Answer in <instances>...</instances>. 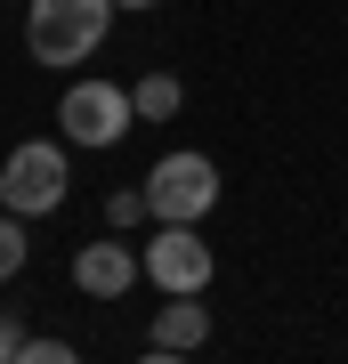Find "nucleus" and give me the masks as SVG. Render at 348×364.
I'll return each mask as SVG.
<instances>
[{
    "label": "nucleus",
    "mask_w": 348,
    "mask_h": 364,
    "mask_svg": "<svg viewBox=\"0 0 348 364\" xmlns=\"http://www.w3.org/2000/svg\"><path fill=\"white\" fill-rule=\"evenodd\" d=\"M105 25H114V0H33V57L41 65H81V57L105 41Z\"/></svg>",
    "instance_id": "nucleus-1"
},
{
    "label": "nucleus",
    "mask_w": 348,
    "mask_h": 364,
    "mask_svg": "<svg viewBox=\"0 0 348 364\" xmlns=\"http://www.w3.org/2000/svg\"><path fill=\"white\" fill-rule=\"evenodd\" d=\"M146 203H154V219H194L203 227L211 210H219V162L211 154H162L154 170H146Z\"/></svg>",
    "instance_id": "nucleus-2"
},
{
    "label": "nucleus",
    "mask_w": 348,
    "mask_h": 364,
    "mask_svg": "<svg viewBox=\"0 0 348 364\" xmlns=\"http://www.w3.org/2000/svg\"><path fill=\"white\" fill-rule=\"evenodd\" d=\"M57 122H65L73 146H122V130L138 122V97L114 90V81H73L65 105H57Z\"/></svg>",
    "instance_id": "nucleus-3"
},
{
    "label": "nucleus",
    "mask_w": 348,
    "mask_h": 364,
    "mask_svg": "<svg viewBox=\"0 0 348 364\" xmlns=\"http://www.w3.org/2000/svg\"><path fill=\"white\" fill-rule=\"evenodd\" d=\"M219 275V251L194 235V219H162V235L146 243V284L154 291H203Z\"/></svg>",
    "instance_id": "nucleus-4"
},
{
    "label": "nucleus",
    "mask_w": 348,
    "mask_h": 364,
    "mask_svg": "<svg viewBox=\"0 0 348 364\" xmlns=\"http://www.w3.org/2000/svg\"><path fill=\"white\" fill-rule=\"evenodd\" d=\"M0 195H9V210H25V219H49V210L65 203V146H16L9 170H0Z\"/></svg>",
    "instance_id": "nucleus-5"
},
{
    "label": "nucleus",
    "mask_w": 348,
    "mask_h": 364,
    "mask_svg": "<svg viewBox=\"0 0 348 364\" xmlns=\"http://www.w3.org/2000/svg\"><path fill=\"white\" fill-rule=\"evenodd\" d=\"M203 340H211V308H203V291H162L154 332H146V356L170 364V356H194Z\"/></svg>",
    "instance_id": "nucleus-6"
},
{
    "label": "nucleus",
    "mask_w": 348,
    "mask_h": 364,
    "mask_svg": "<svg viewBox=\"0 0 348 364\" xmlns=\"http://www.w3.org/2000/svg\"><path fill=\"white\" fill-rule=\"evenodd\" d=\"M138 275H146V251H130V243H81L73 251V284L90 299H122Z\"/></svg>",
    "instance_id": "nucleus-7"
},
{
    "label": "nucleus",
    "mask_w": 348,
    "mask_h": 364,
    "mask_svg": "<svg viewBox=\"0 0 348 364\" xmlns=\"http://www.w3.org/2000/svg\"><path fill=\"white\" fill-rule=\"evenodd\" d=\"M130 97H138V122H170L186 90H179V73H146V81H138Z\"/></svg>",
    "instance_id": "nucleus-8"
},
{
    "label": "nucleus",
    "mask_w": 348,
    "mask_h": 364,
    "mask_svg": "<svg viewBox=\"0 0 348 364\" xmlns=\"http://www.w3.org/2000/svg\"><path fill=\"white\" fill-rule=\"evenodd\" d=\"M25 251H33V243H25V210H0V284L25 267Z\"/></svg>",
    "instance_id": "nucleus-9"
},
{
    "label": "nucleus",
    "mask_w": 348,
    "mask_h": 364,
    "mask_svg": "<svg viewBox=\"0 0 348 364\" xmlns=\"http://www.w3.org/2000/svg\"><path fill=\"white\" fill-rule=\"evenodd\" d=\"M146 210H154V203H146V186H122V195L105 203V219H114V227H138Z\"/></svg>",
    "instance_id": "nucleus-10"
},
{
    "label": "nucleus",
    "mask_w": 348,
    "mask_h": 364,
    "mask_svg": "<svg viewBox=\"0 0 348 364\" xmlns=\"http://www.w3.org/2000/svg\"><path fill=\"white\" fill-rule=\"evenodd\" d=\"M25 364H73V340H49V332H33V340H25Z\"/></svg>",
    "instance_id": "nucleus-11"
},
{
    "label": "nucleus",
    "mask_w": 348,
    "mask_h": 364,
    "mask_svg": "<svg viewBox=\"0 0 348 364\" xmlns=\"http://www.w3.org/2000/svg\"><path fill=\"white\" fill-rule=\"evenodd\" d=\"M25 340H33V332H25V324H16V316H9V308H0V364H25Z\"/></svg>",
    "instance_id": "nucleus-12"
},
{
    "label": "nucleus",
    "mask_w": 348,
    "mask_h": 364,
    "mask_svg": "<svg viewBox=\"0 0 348 364\" xmlns=\"http://www.w3.org/2000/svg\"><path fill=\"white\" fill-rule=\"evenodd\" d=\"M114 9H154V0H114Z\"/></svg>",
    "instance_id": "nucleus-13"
},
{
    "label": "nucleus",
    "mask_w": 348,
    "mask_h": 364,
    "mask_svg": "<svg viewBox=\"0 0 348 364\" xmlns=\"http://www.w3.org/2000/svg\"><path fill=\"white\" fill-rule=\"evenodd\" d=\"M0 210H9V195H0Z\"/></svg>",
    "instance_id": "nucleus-14"
}]
</instances>
